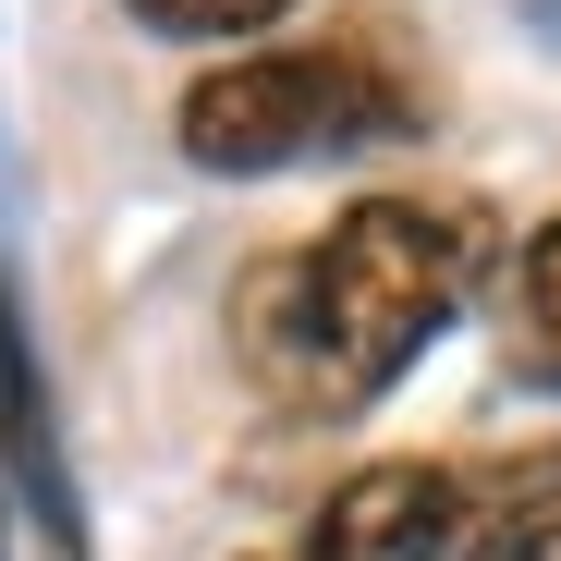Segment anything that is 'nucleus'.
Segmentation results:
<instances>
[{"label":"nucleus","instance_id":"1","mask_svg":"<svg viewBox=\"0 0 561 561\" xmlns=\"http://www.w3.org/2000/svg\"><path fill=\"white\" fill-rule=\"evenodd\" d=\"M501 280V220L477 196H427V183H379V196L330 208L306 244H280L244 268L232 294V354L244 379L306 415L342 427L379 391L415 379V354Z\"/></svg>","mask_w":561,"mask_h":561},{"label":"nucleus","instance_id":"2","mask_svg":"<svg viewBox=\"0 0 561 561\" xmlns=\"http://www.w3.org/2000/svg\"><path fill=\"white\" fill-rule=\"evenodd\" d=\"M427 73L366 37V25H330V37H268V49H232L208 61L196 85L171 99V147L196 171H306V159H366L391 135H427Z\"/></svg>","mask_w":561,"mask_h":561},{"label":"nucleus","instance_id":"3","mask_svg":"<svg viewBox=\"0 0 561 561\" xmlns=\"http://www.w3.org/2000/svg\"><path fill=\"white\" fill-rule=\"evenodd\" d=\"M561 513V451H403L354 463L294 561H501Z\"/></svg>","mask_w":561,"mask_h":561},{"label":"nucleus","instance_id":"4","mask_svg":"<svg viewBox=\"0 0 561 561\" xmlns=\"http://www.w3.org/2000/svg\"><path fill=\"white\" fill-rule=\"evenodd\" d=\"M0 477H13V501H25V525H37V561H99L73 451H61V403H49V366H37V330H25L13 268H0Z\"/></svg>","mask_w":561,"mask_h":561},{"label":"nucleus","instance_id":"5","mask_svg":"<svg viewBox=\"0 0 561 561\" xmlns=\"http://www.w3.org/2000/svg\"><path fill=\"white\" fill-rule=\"evenodd\" d=\"M501 354H513V379L525 391H561V208L513 244L501 268Z\"/></svg>","mask_w":561,"mask_h":561},{"label":"nucleus","instance_id":"6","mask_svg":"<svg viewBox=\"0 0 561 561\" xmlns=\"http://www.w3.org/2000/svg\"><path fill=\"white\" fill-rule=\"evenodd\" d=\"M123 13L183 49H268V25H294L306 0H123Z\"/></svg>","mask_w":561,"mask_h":561},{"label":"nucleus","instance_id":"7","mask_svg":"<svg viewBox=\"0 0 561 561\" xmlns=\"http://www.w3.org/2000/svg\"><path fill=\"white\" fill-rule=\"evenodd\" d=\"M501 561H561V513H549V525H537V537H513V549H501Z\"/></svg>","mask_w":561,"mask_h":561}]
</instances>
